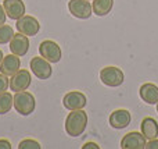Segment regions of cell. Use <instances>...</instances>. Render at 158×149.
<instances>
[{
	"label": "cell",
	"instance_id": "ba28073f",
	"mask_svg": "<svg viewBox=\"0 0 158 149\" xmlns=\"http://www.w3.org/2000/svg\"><path fill=\"white\" fill-rule=\"evenodd\" d=\"M31 82H32V77H31L29 71L28 70H18L10 78V89L14 92L27 91L29 88Z\"/></svg>",
	"mask_w": 158,
	"mask_h": 149
},
{
	"label": "cell",
	"instance_id": "9a60e30c",
	"mask_svg": "<svg viewBox=\"0 0 158 149\" xmlns=\"http://www.w3.org/2000/svg\"><path fill=\"white\" fill-rule=\"evenodd\" d=\"M139 95L143 102H146L147 105H157L158 103V86L156 84H143L139 89Z\"/></svg>",
	"mask_w": 158,
	"mask_h": 149
},
{
	"label": "cell",
	"instance_id": "8fae6325",
	"mask_svg": "<svg viewBox=\"0 0 158 149\" xmlns=\"http://www.w3.org/2000/svg\"><path fill=\"white\" fill-rule=\"evenodd\" d=\"M132 121V116L129 113V110H125V109H118V110H114L111 114H110L108 123L112 128L115 130H122V128H126Z\"/></svg>",
	"mask_w": 158,
	"mask_h": 149
},
{
	"label": "cell",
	"instance_id": "e0dca14e",
	"mask_svg": "<svg viewBox=\"0 0 158 149\" xmlns=\"http://www.w3.org/2000/svg\"><path fill=\"white\" fill-rule=\"evenodd\" d=\"M114 0H93V13L98 17H104L112 10Z\"/></svg>",
	"mask_w": 158,
	"mask_h": 149
},
{
	"label": "cell",
	"instance_id": "3957f363",
	"mask_svg": "<svg viewBox=\"0 0 158 149\" xmlns=\"http://www.w3.org/2000/svg\"><path fill=\"white\" fill-rule=\"evenodd\" d=\"M100 80L104 85L111 86V88H117V86L123 84L125 75H123V71L121 68H118L115 66H108V67H104L100 71Z\"/></svg>",
	"mask_w": 158,
	"mask_h": 149
},
{
	"label": "cell",
	"instance_id": "30bf717a",
	"mask_svg": "<svg viewBox=\"0 0 158 149\" xmlns=\"http://www.w3.org/2000/svg\"><path fill=\"white\" fill-rule=\"evenodd\" d=\"M146 138L142 133L137 131H132L123 135L121 139V148L122 149H143L146 148Z\"/></svg>",
	"mask_w": 158,
	"mask_h": 149
},
{
	"label": "cell",
	"instance_id": "5b68a950",
	"mask_svg": "<svg viewBox=\"0 0 158 149\" xmlns=\"http://www.w3.org/2000/svg\"><path fill=\"white\" fill-rule=\"evenodd\" d=\"M39 53L42 57H44L46 60H49L50 63H58L63 57V50L58 46V43H56L54 41H43L39 45Z\"/></svg>",
	"mask_w": 158,
	"mask_h": 149
},
{
	"label": "cell",
	"instance_id": "2e32d148",
	"mask_svg": "<svg viewBox=\"0 0 158 149\" xmlns=\"http://www.w3.org/2000/svg\"><path fill=\"white\" fill-rule=\"evenodd\" d=\"M140 131L146 139H154L158 137V123L153 117H144L140 124Z\"/></svg>",
	"mask_w": 158,
	"mask_h": 149
},
{
	"label": "cell",
	"instance_id": "603a6c76",
	"mask_svg": "<svg viewBox=\"0 0 158 149\" xmlns=\"http://www.w3.org/2000/svg\"><path fill=\"white\" fill-rule=\"evenodd\" d=\"M6 18H7V14H6V10L2 4H0V25L6 24Z\"/></svg>",
	"mask_w": 158,
	"mask_h": 149
},
{
	"label": "cell",
	"instance_id": "484cf974",
	"mask_svg": "<svg viewBox=\"0 0 158 149\" xmlns=\"http://www.w3.org/2000/svg\"><path fill=\"white\" fill-rule=\"evenodd\" d=\"M3 57H4V55H3V52H2V50H0V63H2Z\"/></svg>",
	"mask_w": 158,
	"mask_h": 149
},
{
	"label": "cell",
	"instance_id": "7402d4cb",
	"mask_svg": "<svg viewBox=\"0 0 158 149\" xmlns=\"http://www.w3.org/2000/svg\"><path fill=\"white\" fill-rule=\"evenodd\" d=\"M146 149H158V139H150L148 144H146Z\"/></svg>",
	"mask_w": 158,
	"mask_h": 149
},
{
	"label": "cell",
	"instance_id": "ffe728a7",
	"mask_svg": "<svg viewBox=\"0 0 158 149\" xmlns=\"http://www.w3.org/2000/svg\"><path fill=\"white\" fill-rule=\"evenodd\" d=\"M40 144L35 139H24V141L19 142L18 145V149H40Z\"/></svg>",
	"mask_w": 158,
	"mask_h": 149
},
{
	"label": "cell",
	"instance_id": "cb8c5ba5",
	"mask_svg": "<svg viewBox=\"0 0 158 149\" xmlns=\"http://www.w3.org/2000/svg\"><path fill=\"white\" fill-rule=\"evenodd\" d=\"M0 149H11V144L7 139H0Z\"/></svg>",
	"mask_w": 158,
	"mask_h": 149
},
{
	"label": "cell",
	"instance_id": "8992f818",
	"mask_svg": "<svg viewBox=\"0 0 158 149\" xmlns=\"http://www.w3.org/2000/svg\"><path fill=\"white\" fill-rule=\"evenodd\" d=\"M68 10L75 18L87 20L93 14V7L89 0H69Z\"/></svg>",
	"mask_w": 158,
	"mask_h": 149
},
{
	"label": "cell",
	"instance_id": "ac0fdd59",
	"mask_svg": "<svg viewBox=\"0 0 158 149\" xmlns=\"http://www.w3.org/2000/svg\"><path fill=\"white\" fill-rule=\"evenodd\" d=\"M14 105V96L10 92H3L0 94V114H6L11 110Z\"/></svg>",
	"mask_w": 158,
	"mask_h": 149
},
{
	"label": "cell",
	"instance_id": "d6986e66",
	"mask_svg": "<svg viewBox=\"0 0 158 149\" xmlns=\"http://www.w3.org/2000/svg\"><path fill=\"white\" fill-rule=\"evenodd\" d=\"M13 36H14V31L10 25H7V24L0 25V45L10 43Z\"/></svg>",
	"mask_w": 158,
	"mask_h": 149
},
{
	"label": "cell",
	"instance_id": "9c48e42d",
	"mask_svg": "<svg viewBox=\"0 0 158 149\" xmlns=\"http://www.w3.org/2000/svg\"><path fill=\"white\" fill-rule=\"evenodd\" d=\"M87 103V99L85 96V94L79 91H71L68 94L64 95L63 98V106L65 109L71 110H79V109H83Z\"/></svg>",
	"mask_w": 158,
	"mask_h": 149
},
{
	"label": "cell",
	"instance_id": "4316f807",
	"mask_svg": "<svg viewBox=\"0 0 158 149\" xmlns=\"http://www.w3.org/2000/svg\"><path fill=\"white\" fill-rule=\"evenodd\" d=\"M157 113H158V103H157Z\"/></svg>",
	"mask_w": 158,
	"mask_h": 149
},
{
	"label": "cell",
	"instance_id": "52a82bcc",
	"mask_svg": "<svg viewBox=\"0 0 158 149\" xmlns=\"http://www.w3.org/2000/svg\"><path fill=\"white\" fill-rule=\"evenodd\" d=\"M17 29L18 32L24 33L27 36H36L40 31V24L32 15H24L19 20H17Z\"/></svg>",
	"mask_w": 158,
	"mask_h": 149
},
{
	"label": "cell",
	"instance_id": "d4e9b609",
	"mask_svg": "<svg viewBox=\"0 0 158 149\" xmlns=\"http://www.w3.org/2000/svg\"><path fill=\"white\" fill-rule=\"evenodd\" d=\"M82 148H83V149H98L100 147H98L96 142H86V144H85Z\"/></svg>",
	"mask_w": 158,
	"mask_h": 149
},
{
	"label": "cell",
	"instance_id": "4fadbf2b",
	"mask_svg": "<svg viewBox=\"0 0 158 149\" xmlns=\"http://www.w3.org/2000/svg\"><path fill=\"white\" fill-rule=\"evenodd\" d=\"M3 7L10 20H19L25 15V4L22 0H4Z\"/></svg>",
	"mask_w": 158,
	"mask_h": 149
},
{
	"label": "cell",
	"instance_id": "277c9868",
	"mask_svg": "<svg viewBox=\"0 0 158 149\" xmlns=\"http://www.w3.org/2000/svg\"><path fill=\"white\" fill-rule=\"evenodd\" d=\"M29 68L39 80H49L53 74L52 63L49 60H46L44 57H42V56H36V57L31 59Z\"/></svg>",
	"mask_w": 158,
	"mask_h": 149
},
{
	"label": "cell",
	"instance_id": "6da1fadb",
	"mask_svg": "<svg viewBox=\"0 0 158 149\" xmlns=\"http://www.w3.org/2000/svg\"><path fill=\"white\" fill-rule=\"evenodd\" d=\"M87 125V114L83 109L71 110L65 119V131L69 137H79L85 133Z\"/></svg>",
	"mask_w": 158,
	"mask_h": 149
},
{
	"label": "cell",
	"instance_id": "7c38bea8",
	"mask_svg": "<svg viewBox=\"0 0 158 149\" xmlns=\"http://www.w3.org/2000/svg\"><path fill=\"white\" fill-rule=\"evenodd\" d=\"M10 50L11 53L19 56V57L25 56L28 53V50H29V39H28V36L21 32L14 33L13 39L10 41Z\"/></svg>",
	"mask_w": 158,
	"mask_h": 149
},
{
	"label": "cell",
	"instance_id": "5bb4252c",
	"mask_svg": "<svg viewBox=\"0 0 158 149\" xmlns=\"http://www.w3.org/2000/svg\"><path fill=\"white\" fill-rule=\"evenodd\" d=\"M19 67H21L19 56L11 53V55H7L3 57L2 63H0V72H3L7 77H11V75H14L18 71Z\"/></svg>",
	"mask_w": 158,
	"mask_h": 149
},
{
	"label": "cell",
	"instance_id": "7a4b0ae2",
	"mask_svg": "<svg viewBox=\"0 0 158 149\" xmlns=\"http://www.w3.org/2000/svg\"><path fill=\"white\" fill-rule=\"evenodd\" d=\"M14 107H15L17 113H19L21 116H29L35 112L36 107L35 96L27 91L15 92V95H14Z\"/></svg>",
	"mask_w": 158,
	"mask_h": 149
},
{
	"label": "cell",
	"instance_id": "44dd1931",
	"mask_svg": "<svg viewBox=\"0 0 158 149\" xmlns=\"http://www.w3.org/2000/svg\"><path fill=\"white\" fill-rule=\"evenodd\" d=\"M7 88H10V80L7 75H4L3 72H0V94L7 91Z\"/></svg>",
	"mask_w": 158,
	"mask_h": 149
}]
</instances>
